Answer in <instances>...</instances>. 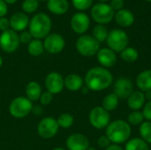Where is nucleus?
I'll use <instances>...</instances> for the list:
<instances>
[{"instance_id": "f257e3e1", "label": "nucleus", "mask_w": 151, "mask_h": 150, "mask_svg": "<svg viewBox=\"0 0 151 150\" xmlns=\"http://www.w3.org/2000/svg\"><path fill=\"white\" fill-rule=\"evenodd\" d=\"M84 82L89 90L102 91L111 86L113 76L108 69L102 66H95L87 72Z\"/></svg>"}, {"instance_id": "f03ea898", "label": "nucleus", "mask_w": 151, "mask_h": 150, "mask_svg": "<svg viewBox=\"0 0 151 150\" xmlns=\"http://www.w3.org/2000/svg\"><path fill=\"white\" fill-rule=\"evenodd\" d=\"M132 129L127 121L122 119H117L107 126L105 130V135L113 144H123L127 142L131 136Z\"/></svg>"}, {"instance_id": "7ed1b4c3", "label": "nucleus", "mask_w": 151, "mask_h": 150, "mask_svg": "<svg viewBox=\"0 0 151 150\" xmlns=\"http://www.w3.org/2000/svg\"><path fill=\"white\" fill-rule=\"evenodd\" d=\"M51 28V20L45 13L35 14L29 23V33L35 39H42L48 35Z\"/></svg>"}, {"instance_id": "20e7f679", "label": "nucleus", "mask_w": 151, "mask_h": 150, "mask_svg": "<svg viewBox=\"0 0 151 150\" xmlns=\"http://www.w3.org/2000/svg\"><path fill=\"white\" fill-rule=\"evenodd\" d=\"M106 42L109 49H111L114 52L120 53L127 47L129 42V37L124 30L113 29L109 32Z\"/></svg>"}, {"instance_id": "39448f33", "label": "nucleus", "mask_w": 151, "mask_h": 150, "mask_svg": "<svg viewBox=\"0 0 151 150\" xmlns=\"http://www.w3.org/2000/svg\"><path fill=\"white\" fill-rule=\"evenodd\" d=\"M76 49L81 55L84 57H92L100 50V42H98L92 35L83 34L78 38L76 42Z\"/></svg>"}, {"instance_id": "423d86ee", "label": "nucleus", "mask_w": 151, "mask_h": 150, "mask_svg": "<svg viewBox=\"0 0 151 150\" xmlns=\"http://www.w3.org/2000/svg\"><path fill=\"white\" fill-rule=\"evenodd\" d=\"M33 110V103L27 97L19 96L14 98L10 103L9 111L16 118H22L27 116Z\"/></svg>"}, {"instance_id": "0eeeda50", "label": "nucleus", "mask_w": 151, "mask_h": 150, "mask_svg": "<svg viewBox=\"0 0 151 150\" xmlns=\"http://www.w3.org/2000/svg\"><path fill=\"white\" fill-rule=\"evenodd\" d=\"M114 15V11L111 5L104 3L95 4L91 10V16L93 19L100 25H104L111 22Z\"/></svg>"}, {"instance_id": "6e6552de", "label": "nucleus", "mask_w": 151, "mask_h": 150, "mask_svg": "<svg viewBox=\"0 0 151 150\" xmlns=\"http://www.w3.org/2000/svg\"><path fill=\"white\" fill-rule=\"evenodd\" d=\"M88 119L90 125L93 127L101 130L106 128L110 124L111 116L109 111L104 110L102 106H96L90 111Z\"/></svg>"}, {"instance_id": "1a4fd4ad", "label": "nucleus", "mask_w": 151, "mask_h": 150, "mask_svg": "<svg viewBox=\"0 0 151 150\" xmlns=\"http://www.w3.org/2000/svg\"><path fill=\"white\" fill-rule=\"evenodd\" d=\"M58 128L59 126L57 119L51 117H48L40 121L37 126V132L42 138L50 139L58 133Z\"/></svg>"}, {"instance_id": "9d476101", "label": "nucleus", "mask_w": 151, "mask_h": 150, "mask_svg": "<svg viewBox=\"0 0 151 150\" xmlns=\"http://www.w3.org/2000/svg\"><path fill=\"white\" fill-rule=\"evenodd\" d=\"M19 35L12 29H8L0 35V47L5 52H14L19 48Z\"/></svg>"}, {"instance_id": "9b49d317", "label": "nucleus", "mask_w": 151, "mask_h": 150, "mask_svg": "<svg viewBox=\"0 0 151 150\" xmlns=\"http://www.w3.org/2000/svg\"><path fill=\"white\" fill-rule=\"evenodd\" d=\"M133 92L134 85L128 78L120 77L113 85V93L119 97V99H127Z\"/></svg>"}, {"instance_id": "f8f14e48", "label": "nucleus", "mask_w": 151, "mask_h": 150, "mask_svg": "<svg viewBox=\"0 0 151 150\" xmlns=\"http://www.w3.org/2000/svg\"><path fill=\"white\" fill-rule=\"evenodd\" d=\"M65 42L64 37L58 34H51L50 35H47L43 42L44 49L51 54L61 52L65 48Z\"/></svg>"}, {"instance_id": "ddd939ff", "label": "nucleus", "mask_w": 151, "mask_h": 150, "mask_svg": "<svg viewBox=\"0 0 151 150\" xmlns=\"http://www.w3.org/2000/svg\"><path fill=\"white\" fill-rule=\"evenodd\" d=\"M45 86L48 92L51 93L52 95L59 94L65 88L64 78L58 72H50L45 79Z\"/></svg>"}, {"instance_id": "4468645a", "label": "nucleus", "mask_w": 151, "mask_h": 150, "mask_svg": "<svg viewBox=\"0 0 151 150\" xmlns=\"http://www.w3.org/2000/svg\"><path fill=\"white\" fill-rule=\"evenodd\" d=\"M90 19L88 16L84 12L75 13L71 19V26L73 30L80 34H84L89 27Z\"/></svg>"}, {"instance_id": "2eb2a0df", "label": "nucleus", "mask_w": 151, "mask_h": 150, "mask_svg": "<svg viewBox=\"0 0 151 150\" xmlns=\"http://www.w3.org/2000/svg\"><path fill=\"white\" fill-rule=\"evenodd\" d=\"M68 150H87L89 147V140L82 133H73L66 140Z\"/></svg>"}, {"instance_id": "dca6fc26", "label": "nucleus", "mask_w": 151, "mask_h": 150, "mask_svg": "<svg viewBox=\"0 0 151 150\" xmlns=\"http://www.w3.org/2000/svg\"><path fill=\"white\" fill-rule=\"evenodd\" d=\"M96 57L98 63L102 65V67H104L106 69L113 67L117 63L116 52L109 48L100 49L96 53Z\"/></svg>"}, {"instance_id": "f3484780", "label": "nucleus", "mask_w": 151, "mask_h": 150, "mask_svg": "<svg viewBox=\"0 0 151 150\" xmlns=\"http://www.w3.org/2000/svg\"><path fill=\"white\" fill-rule=\"evenodd\" d=\"M145 95L142 91H134L131 95L127 99V106L133 111H139L145 105Z\"/></svg>"}, {"instance_id": "a211bd4d", "label": "nucleus", "mask_w": 151, "mask_h": 150, "mask_svg": "<svg viewBox=\"0 0 151 150\" xmlns=\"http://www.w3.org/2000/svg\"><path fill=\"white\" fill-rule=\"evenodd\" d=\"M10 21V27L13 31H22L28 26V17L23 12H16L12 17Z\"/></svg>"}, {"instance_id": "6ab92c4d", "label": "nucleus", "mask_w": 151, "mask_h": 150, "mask_svg": "<svg viewBox=\"0 0 151 150\" xmlns=\"http://www.w3.org/2000/svg\"><path fill=\"white\" fill-rule=\"evenodd\" d=\"M116 22L122 27H128L134 22V16L133 12L127 9H121L114 15Z\"/></svg>"}, {"instance_id": "aec40b11", "label": "nucleus", "mask_w": 151, "mask_h": 150, "mask_svg": "<svg viewBox=\"0 0 151 150\" xmlns=\"http://www.w3.org/2000/svg\"><path fill=\"white\" fill-rule=\"evenodd\" d=\"M136 86L142 92L151 90V69L144 70L136 77Z\"/></svg>"}, {"instance_id": "412c9836", "label": "nucleus", "mask_w": 151, "mask_h": 150, "mask_svg": "<svg viewBox=\"0 0 151 150\" xmlns=\"http://www.w3.org/2000/svg\"><path fill=\"white\" fill-rule=\"evenodd\" d=\"M64 83H65V87L68 90L78 91V90L81 89V88L83 87L84 80L80 75L75 74V73H72V74L67 75L64 79Z\"/></svg>"}, {"instance_id": "4be33fe9", "label": "nucleus", "mask_w": 151, "mask_h": 150, "mask_svg": "<svg viewBox=\"0 0 151 150\" xmlns=\"http://www.w3.org/2000/svg\"><path fill=\"white\" fill-rule=\"evenodd\" d=\"M47 7L52 13L61 15L68 11L69 4L67 0H48Z\"/></svg>"}, {"instance_id": "5701e85b", "label": "nucleus", "mask_w": 151, "mask_h": 150, "mask_svg": "<svg viewBox=\"0 0 151 150\" xmlns=\"http://www.w3.org/2000/svg\"><path fill=\"white\" fill-rule=\"evenodd\" d=\"M42 95V88L39 83L35 81L29 82L26 87V95L31 102H35L40 99Z\"/></svg>"}, {"instance_id": "b1692460", "label": "nucleus", "mask_w": 151, "mask_h": 150, "mask_svg": "<svg viewBox=\"0 0 151 150\" xmlns=\"http://www.w3.org/2000/svg\"><path fill=\"white\" fill-rule=\"evenodd\" d=\"M124 150H150V147L142 138H133L126 142Z\"/></svg>"}, {"instance_id": "393cba45", "label": "nucleus", "mask_w": 151, "mask_h": 150, "mask_svg": "<svg viewBox=\"0 0 151 150\" xmlns=\"http://www.w3.org/2000/svg\"><path fill=\"white\" fill-rule=\"evenodd\" d=\"M119 102V97L114 93H111V94H108L107 95H105L104 98L103 99L102 107L110 112L118 108Z\"/></svg>"}, {"instance_id": "a878e982", "label": "nucleus", "mask_w": 151, "mask_h": 150, "mask_svg": "<svg viewBox=\"0 0 151 150\" xmlns=\"http://www.w3.org/2000/svg\"><path fill=\"white\" fill-rule=\"evenodd\" d=\"M120 57L127 63H134L138 59L139 53L136 49L133 47H127L120 52Z\"/></svg>"}, {"instance_id": "bb28decb", "label": "nucleus", "mask_w": 151, "mask_h": 150, "mask_svg": "<svg viewBox=\"0 0 151 150\" xmlns=\"http://www.w3.org/2000/svg\"><path fill=\"white\" fill-rule=\"evenodd\" d=\"M27 50H28L30 55H32L34 57H38V56L42 55L43 50H44L43 43L40 40H38V39L32 40L28 43Z\"/></svg>"}, {"instance_id": "cd10ccee", "label": "nucleus", "mask_w": 151, "mask_h": 150, "mask_svg": "<svg viewBox=\"0 0 151 150\" xmlns=\"http://www.w3.org/2000/svg\"><path fill=\"white\" fill-rule=\"evenodd\" d=\"M109 34V31L107 29V27L104 25H96L94 29H93V37L98 42H102L107 40Z\"/></svg>"}, {"instance_id": "c85d7f7f", "label": "nucleus", "mask_w": 151, "mask_h": 150, "mask_svg": "<svg viewBox=\"0 0 151 150\" xmlns=\"http://www.w3.org/2000/svg\"><path fill=\"white\" fill-rule=\"evenodd\" d=\"M139 133L141 138L147 142L151 144V121H144L139 128Z\"/></svg>"}, {"instance_id": "c756f323", "label": "nucleus", "mask_w": 151, "mask_h": 150, "mask_svg": "<svg viewBox=\"0 0 151 150\" xmlns=\"http://www.w3.org/2000/svg\"><path fill=\"white\" fill-rule=\"evenodd\" d=\"M144 117L142 111H134L127 117V123L130 126H141L144 122Z\"/></svg>"}, {"instance_id": "7c9ffc66", "label": "nucleus", "mask_w": 151, "mask_h": 150, "mask_svg": "<svg viewBox=\"0 0 151 150\" xmlns=\"http://www.w3.org/2000/svg\"><path fill=\"white\" fill-rule=\"evenodd\" d=\"M57 121H58V124L59 127L67 129V128H69V127H71L73 126L74 119H73V117L71 114L63 113L58 117Z\"/></svg>"}, {"instance_id": "2f4dec72", "label": "nucleus", "mask_w": 151, "mask_h": 150, "mask_svg": "<svg viewBox=\"0 0 151 150\" xmlns=\"http://www.w3.org/2000/svg\"><path fill=\"white\" fill-rule=\"evenodd\" d=\"M39 6L37 0H25L22 4V9L27 13H32L37 10Z\"/></svg>"}, {"instance_id": "473e14b6", "label": "nucleus", "mask_w": 151, "mask_h": 150, "mask_svg": "<svg viewBox=\"0 0 151 150\" xmlns=\"http://www.w3.org/2000/svg\"><path fill=\"white\" fill-rule=\"evenodd\" d=\"M93 0H73V6L79 11H85L92 5Z\"/></svg>"}, {"instance_id": "72a5a7b5", "label": "nucleus", "mask_w": 151, "mask_h": 150, "mask_svg": "<svg viewBox=\"0 0 151 150\" xmlns=\"http://www.w3.org/2000/svg\"><path fill=\"white\" fill-rule=\"evenodd\" d=\"M52 99H53V95L51 93L46 91V92L42 93L39 100H40V103L42 105H48L52 102Z\"/></svg>"}, {"instance_id": "f704fd0d", "label": "nucleus", "mask_w": 151, "mask_h": 150, "mask_svg": "<svg viewBox=\"0 0 151 150\" xmlns=\"http://www.w3.org/2000/svg\"><path fill=\"white\" fill-rule=\"evenodd\" d=\"M142 114L144 118L147 121H151V101H149L145 103V105L142 108Z\"/></svg>"}, {"instance_id": "c9c22d12", "label": "nucleus", "mask_w": 151, "mask_h": 150, "mask_svg": "<svg viewBox=\"0 0 151 150\" xmlns=\"http://www.w3.org/2000/svg\"><path fill=\"white\" fill-rule=\"evenodd\" d=\"M97 144H98V146H99L101 149H105L108 146L111 145V141H110V140L107 138L106 135H103V136H100V137H99V139H98V141H97Z\"/></svg>"}, {"instance_id": "e433bc0d", "label": "nucleus", "mask_w": 151, "mask_h": 150, "mask_svg": "<svg viewBox=\"0 0 151 150\" xmlns=\"http://www.w3.org/2000/svg\"><path fill=\"white\" fill-rule=\"evenodd\" d=\"M19 42H22V43H29L31 41H32V35L29 32L27 31H24L22 32L19 35Z\"/></svg>"}, {"instance_id": "4c0bfd02", "label": "nucleus", "mask_w": 151, "mask_h": 150, "mask_svg": "<svg viewBox=\"0 0 151 150\" xmlns=\"http://www.w3.org/2000/svg\"><path fill=\"white\" fill-rule=\"evenodd\" d=\"M124 6V0H111V7L113 11H119Z\"/></svg>"}, {"instance_id": "58836bf2", "label": "nucleus", "mask_w": 151, "mask_h": 150, "mask_svg": "<svg viewBox=\"0 0 151 150\" xmlns=\"http://www.w3.org/2000/svg\"><path fill=\"white\" fill-rule=\"evenodd\" d=\"M9 27H10V21L4 17L0 18V30L4 32L9 29Z\"/></svg>"}, {"instance_id": "ea45409f", "label": "nucleus", "mask_w": 151, "mask_h": 150, "mask_svg": "<svg viewBox=\"0 0 151 150\" xmlns=\"http://www.w3.org/2000/svg\"><path fill=\"white\" fill-rule=\"evenodd\" d=\"M7 5L4 0H0V18L4 17L7 13Z\"/></svg>"}, {"instance_id": "a19ab883", "label": "nucleus", "mask_w": 151, "mask_h": 150, "mask_svg": "<svg viewBox=\"0 0 151 150\" xmlns=\"http://www.w3.org/2000/svg\"><path fill=\"white\" fill-rule=\"evenodd\" d=\"M104 150H124V149L121 146L118 145V144H113L112 143L110 146H108Z\"/></svg>"}, {"instance_id": "79ce46f5", "label": "nucleus", "mask_w": 151, "mask_h": 150, "mask_svg": "<svg viewBox=\"0 0 151 150\" xmlns=\"http://www.w3.org/2000/svg\"><path fill=\"white\" fill-rule=\"evenodd\" d=\"M144 95H145V99L149 101H151V90L150 91H147V92H144Z\"/></svg>"}, {"instance_id": "37998d69", "label": "nucleus", "mask_w": 151, "mask_h": 150, "mask_svg": "<svg viewBox=\"0 0 151 150\" xmlns=\"http://www.w3.org/2000/svg\"><path fill=\"white\" fill-rule=\"evenodd\" d=\"M6 4H14L17 0H4Z\"/></svg>"}, {"instance_id": "c03bdc74", "label": "nucleus", "mask_w": 151, "mask_h": 150, "mask_svg": "<svg viewBox=\"0 0 151 150\" xmlns=\"http://www.w3.org/2000/svg\"><path fill=\"white\" fill-rule=\"evenodd\" d=\"M87 150H96V148H94V147H90V146H89V147H88V149Z\"/></svg>"}, {"instance_id": "a18cd8bd", "label": "nucleus", "mask_w": 151, "mask_h": 150, "mask_svg": "<svg viewBox=\"0 0 151 150\" xmlns=\"http://www.w3.org/2000/svg\"><path fill=\"white\" fill-rule=\"evenodd\" d=\"M2 65H3V58H2V57L0 56V68H1V66H2Z\"/></svg>"}, {"instance_id": "49530a36", "label": "nucleus", "mask_w": 151, "mask_h": 150, "mask_svg": "<svg viewBox=\"0 0 151 150\" xmlns=\"http://www.w3.org/2000/svg\"><path fill=\"white\" fill-rule=\"evenodd\" d=\"M52 150H66L65 149H63V148H57V149H54Z\"/></svg>"}, {"instance_id": "de8ad7c7", "label": "nucleus", "mask_w": 151, "mask_h": 150, "mask_svg": "<svg viewBox=\"0 0 151 150\" xmlns=\"http://www.w3.org/2000/svg\"><path fill=\"white\" fill-rule=\"evenodd\" d=\"M99 1H102V2H106V1H108V0H99Z\"/></svg>"}, {"instance_id": "09e8293b", "label": "nucleus", "mask_w": 151, "mask_h": 150, "mask_svg": "<svg viewBox=\"0 0 151 150\" xmlns=\"http://www.w3.org/2000/svg\"><path fill=\"white\" fill-rule=\"evenodd\" d=\"M145 1H147V2H151V0H145Z\"/></svg>"}, {"instance_id": "8fccbe9b", "label": "nucleus", "mask_w": 151, "mask_h": 150, "mask_svg": "<svg viewBox=\"0 0 151 150\" xmlns=\"http://www.w3.org/2000/svg\"><path fill=\"white\" fill-rule=\"evenodd\" d=\"M41 1H45V0H41Z\"/></svg>"}]
</instances>
